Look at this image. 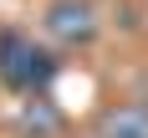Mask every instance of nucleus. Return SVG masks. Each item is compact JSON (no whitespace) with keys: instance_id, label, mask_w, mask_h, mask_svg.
<instances>
[{"instance_id":"obj_1","label":"nucleus","mask_w":148,"mask_h":138,"mask_svg":"<svg viewBox=\"0 0 148 138\" xmlns=\"http://www.w3.org/2000/svg\"><path fill=\"white\" fill-rule=\"evenodd\" d=\"M51 77H56L51 51H41V46L31 41V36H21V31H5V36H0V82H5V87L41 92Z\"/></svg>"},{"instance_id":"obj_2","label":"nucleus","mask_w":148,"mask_h":138,"mask_svg":"<svg viewBox=\"0 0 148 138\" xmlns=\"http://www.w3.org/2000/svg\"><path fill=\"white\" fill-rule=\"evenodd\" d=\"M41 26L56 46H92L97 41V5L92 0H51Z\"/></svg>"},{"instance_id":"obj_3","label":"nucleus","mask_w":148,"mask_h":138,"mask_svg":"<svg viewBox=\"0 0 148 138\" xmlns=\"http://www.w3.org/2000/svg\"><path fill=\"white\" fill-rule=\"evenodd\" d=\"M97 138H148V102H118L97 118Z\"/></svg>"}]
</instances>
